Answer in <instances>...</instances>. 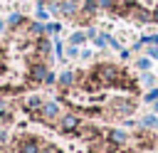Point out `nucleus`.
Listing matches in <instances>:
<instances>
[{"instance_id": "1", "label": "nucleus", "mask_w": 158, "mask_h": 153, "mask_svg": "<svg viewBox=\"0 0 158 153\" xmlns=\"http://www.w3.org/2000/svg\"><path fill=\"white\" fill-rule=\"evenodd\" d=\"M91 74H94V79L99 81V86H121V89H123L126 81H128V79L123 76V72H121L116 64H106V62L99 64Z\"/></svg>"}, {"instance_id": "2", "label": "nucleus", "mask_w": 158, "mask_h": 153, "mask_svg": "<svg viewBox=\"0 0 158 153\" xmlns=\"http://www.w3.org/2000/svg\"><path fill=\"white\" fill-rule=\"evenodd\" d=\"M40 151H42V146L35 136H25L17 141V153H40Z\"/></svg>"}, {"instance_id": "3", "label": "nucleus", "mask_w": 158, "mask_h": 153, "mask_svg": "<svg viewBox=\"0 0 158 153\" xmlns=\"http://www.w3.org/2000/svg\"><path fill=\"white\" fill-rule=\"evenodd\" d=\"M59 116V104L57 101H44L40 109V121H54Z\"/></svg>"}, {"instance_id": "4", "label": "nucleus", "mask_w": 158, "mask_h": 153, "mask_svg": "<svg viewBox=\"0 0 158 153\" xmlns=\"http://www.w3.org/2000/svg\"><path fill=\"white\" fill-rule=\"evenodd\" d=\"M79 126H81V123H79V116H77V114H64V116L59 118V128H62L64 133H77Z\"/></svg>"}, {"instance_id": "5", "label": "nucleus", "mask_w": 158, "mask_h": 153, "mask_svg": "<svg viewBox=\"0 0 158 153\" xmlns=\"http://www.w3.org/2000/svg\"><path fill=\"white\" fill-rule=\"evenodd\" d=\"M47 74H49V69H47V64L44 62H35L32 67H30V81H44L47 79Z\"/></svg>"}, {"instance_id": "6", "label": "nucleus", "mask_w": 158, "mask_h": 153, "mask_svg": "<svg viewBox=\"0 0 158 153\" xmlns=\"http://www.w3.org/2000/svg\"><path fill=\"white\" fill-rule=\"evenodd\" d=\"M133 109H136L133 101H128V99H116L114 106H111V114H116V116H126V114H131Z\"/></svg>"}, {"instance_id": "7", "label": "nucleus", "mask_w": 158, "mask_h": 153, "mask_svg": "<svg viewBox=\"0 0 158 153\" xmlns=\"http://www.w3.org/2000/svg\"><path fill=\"white\" fill-rule=\"evenodd\" d=\"M42 104H44V101H42V99H40V96H30V99H27V101H25V111H27V114H32V116H37V118H40V109H42Z\"/></svg>"}, {"instance_id": "8", "label": "nucleus", "mask_w": 158, "mask_h": 153, "mask_svg": "<svg viewBox=\"0 0 158 153\" xmlns=\"http://www.w3.org/2000/svg\"><path fill=\"white\" fill-rule=\"evenodd\" d=\"M106 138H109V143H114V146H126V141H128V136H126L121 128H111Z\"/></svg>"}, {"instance_id": "9", "label": "nucleus", "mask_w": 158, "mask_h": 153, "mask_svg": "<svg viewBox=\"0 0 158 153\" xmlns=\"http://www.w3.org/2000/svg\"><path fill=\"white\" fill-rule=\"evenodd\" d=\"M77 133H79L81 138H86V141H94V138L99 136L96 126H79V128H77Z\"/></svg>"}, {"instance_id": "10", "label": "nucleus", "mask_w": 158, "mask_h": 153, "mask_svg": "<svg viewBox=\"0 0 158 153\" xmlns=\"http://www.w3.org/2000/svg\"><path fill=\"white\" fill-rule=\"evenodd\" d=\"M74 84V72H62L59 74V86H72Z\"/></svg>"}, {"instance_id": "11", "label": "nucleus", "mask_w": 158, "mask_h": 153, "mask_svg": "<svg viewBox=\"0 0 158 153\" xmlns=\"http://www.w3.org/2000/svg\"><path fill=\"white\" fill-rule=\"evenodd\" d=\"M59 10H62L64 15H74V12H77V5H74V0H64V2L59 5Z\"/></svg>"}, {"instance_id": "12", "label": "nucleus", "mask_w": 158, "mask_h": 153, "mask_svg": "<svg viewBox=\"0 0 158 153\" xmlns=\"http://www.w3.org/2000/svg\"><path fill=\"white\" fill-rule=\"evenodd\" d=\"M133 12H136V17H138L141 22H146V20H151V12H148V10H143V7H138V5H136V10H133Z\"/></svg>"}, {"instance_id": "13", "label": "nucleus", "mask_w": 158, "mask_h": 153, "mask_svg": "<svg viewBox=\"0 0 158 153\" xmlns=\"http://www.w3.org/2000/svg\"><path fill=\"white\" fill-rule=\"evenodd\" d=\"M37 52H40V54H49V39L42 37V39L37 42Z\"/></svg>"}, {"instance_id": "14", "label": "nucleus", "mask_w": 158, "mask_h": 153, "mask_svg": "<svg viewBox=\"0 0 158 153\" xmlns=\"http://www.w3.org/2000/svg\"><path fill=\"white\" fill-rule=\"evenodd\" d=\"M141 126H143V128H153V126H158V118H156V116H146V118L141 121Z\"/></svg>"}, {"instance_id": "15", "label": "nucleus", "mask_w": 158, "mask_h": 153, "mask_svg": "<svg viewBox=\"0 0 158 153\" xmlns=\"http://www.w3.org/2000/svg\"><path fill=\"white\" fill-rule=\"evenodd\" d=\"M96 7H99V5H96L94 0H81V10H84V12H94Z\"/></svg>"}, {"instance_id": "16", "label": "nucleus", "mask_w": 158, "mask_h": 153, "mask_svg": "<svg viewBox=\"0 0 158 153\" xmlns=\"http://www.w3.org/2000/svg\"><path fill=\"white\" fill-rule=\"evenodd\" d=\"M84 37H86L84 32H74V35L69 37V44H81V42H84Z\"/></svg>"}, {"instance_id": "17", "label": "nucleus", "mask_w": 158, "mask_h": 153, "mask_svg": "<svg viewBox=\"0 0 158 153\" xmlns=\"http://www.w3.org/2000/svg\"><path fill=\"white\" fill-rule=\"evenodd\" d=\"M7 22H10V27H17V25H22V15H17V12H15V15H10V20H7Z\"/></svg>"}, {"instance_id": "18", "label": "nucleus", "mask_w": 158, "mask_h": 153, "mask_svg": "<svg viewBox=\"0 0 158 153\" xmlns=\"http://www.w3.org/2000/svg\"><path fill=\"white\" fill-rule=\"evenodd\" d=\"M30 30H32V35H37V37H40V35L44 32V25H40V22H32V25H30Z\"/></svg>"}, {"instance_id": "19", "label": "nucleus", "mask_w": 158, "mask_h": 153, "mask_svg": "<svg viewBox=\"0 0 158 153\" xmlns=\"http://www.w3.org/2000/svg\"><path fill=\"white\" fill-rule=\"evenodd\" d=\"M99 7H106V10H114V7H116V0H99Z\"/></svg>"}, {"instance_id": "20", "label": "nucleus", "mask_w": 158, "mask_h": 153, "mask_svg": "<svg viewBox=\"0 0 158 153\" xmlns=\"http://www.w3.org/2000/svg\"><path fill=\"white\" fill-rule=\"evenodd\" d=\"M44 32H52V35H57V32H59V25H57V22H49V25H44Z\"/></svg>"}, {"instance_id": "21", "label": "nucleus", "mask_w": 158, "mask_h": 153, "mask_svg": "<svg viewBox=\"0 0 158 153\" xmlns=\"http://www.w3.org/2000/svg\"><path fill=\"white\" fill-rule=\"evenodd\" d=\"M136 67H138V69H143V72H146V69H148V67H151V59H146V57H143V59H138V62H136Z\"/></svg>"}, {"instance_id": "22", "label": "nucleus", "mask_w": 158, "mask_h": 153, "mask_svg": "<svg viewBox=\"0 0 158 153\" xmlns=\"http://www.w3.org/2000/svg\"><path fill=\"white\" fill-rule=\"evenodd\" d=\"M146 101H151V104H153V101H158V89H151V91L146 94Z\"/></svg>"}, {"instance_id": "23", "label": "nucleus", "mask_w": 158, "mask_h": 153, "mask_svg": "<svg viewBox=\"0 0 158 153\" xmlns=\"http://www.w3.org/2000/svg\"><path fill=\"white\" fill-rule=\"evenodd\" d=\"M106 42H109V37H106V35H99V37H96V47H104Z\"/></svg>"}, {"instance_id": "24", "label": "nucleus", "mask_w": 158, "mask_h": 153, "mask_svg": "<svg viewBox=\"0 0 158 153\" xmlns=\"http://www.w3.org/2000/svg\"><path fill=\"white\" fill-rule=\"evenodd\" d=\"M40 153H59V148H54V146H44Z\"/></svg>"}, {"instance_id": "25", "label": "nucleus", "mask_w": 158, "mask_h": 153, "mask_svg": "<svg viewBox=\"0 0 158 153\" xmlns=\"http://www.w3.org/2000/svg\"><path fill=\"white\" fill-rule=\"evenodd\" d=\"M37 17H40V20H44V17H47V10H44L42 5H40V10H37Z\"/></svg>"}, {"instance_id": "26", "label": "nucleus", "mask_w": 158, "mask_h": 153, "mask_svg": "<svg viewBox=\"0 0 158 153\" xmlns=\"http://www.w3.org/2000/svg\"><path fill=\"white\" fill-rule=\"evenodd\" d=\"M143 84H146V86H153V76L146 74V76H143Z\"/></svg>"}, {"instance_id": "27", "label": "nucleus", "mask_w": 158, "mask_h": 153, "mask_svg": "<svg viewBox=\"0 0 158 153\" xmlns=\"http://www.w3.org/2000/svg\"><path fill=\"white\" fill-rule=\"evenodd\" d=\"M148 54H151L153 59H158V47H151V49H148Z\"/></svg>"}, {"instance_id": "28", "label": "nucleus", "mask_w": 158, "mask_h": 153, "mask_svg": "<svg viewBox=\"0 0 158 153\" xmlns=\"http://www.w3.org/2000/svg\"><path fill=\"white\" fill-rule=\"evenodd\" d=\"M54 79H57V76H54V74H52V72H49V74H47V79H44V84H52V81H54Z\"/></svg>"}, {"instance_id": "29", "label": "nucleus", "mask_w": 158, "mask_h": 153, "mask_svg": "<svg viewBox=\"0 0 158 153\" xmlns=\"http://www.w3.org/2000/svg\"><path fill=\"white\" fill-rule=\"evenodd\" d=\"M148 42H151V44H158V35H151V37H148Z\"/></svg>"}, {"instance_id": "30", "label": "nucleus", "mask_w": 158, "mask_h": 153, "mask_svg": "<svg viewBox=\"0 0 158 153\" xmlns=\"http://www.w3.org/2000/svg\"><path fill=\"white\" fill-rule=\"evenodd\" d=\"M5 138H7V133H5L2 128H0V141H5Z\"/></svg>"}, {"instance_id": "31", "label": "nucleus", "mask_w": 158, "mask_h": 153, "mask_svg": "<svg viewBox=\"0 0 158 153\" xmlns=\"http://www.w3.org/2000/svg\"><path fill=\"white\" fill-rule=\"evenodd\" d=\"M2 30H5V22H0V32H2Z\"/></svg>"}, {"instance_id": "32", "label": "nucleus", "mask_w": 158, "mask_h": 153, "mask_svg": "<svg viewBox=\"0 0 158 153\" xmlns=\"http://www.w3.org/2000/svg\"><path fill=\"white\" fill-rule=\"evenodd\" d=\"M153 20H158V10H156V12H153Z\"/></svg>"}, {"instance_id": "33", "label": "nucleus", "mask_w": 158, "mask_h": 153, "mask_svg": "<svg viewBox=\"0 0 158 153\" xmlns=\"http://www.w3.org/2000/svg\"><path fill=\"white\" fill-rule=\"evenodd\" d=\"M153 109H156V111H158V101H153Z\"/></svg>"}, {"instance_id": "34", "label": "nucleus", "mask_w": 158, "mask_h": 153, "mask_svg": "<svg viewBox=\"0 0 158 153\" xmlns=\"http://www.w3.org/2000/svg\"><path fill=\"white\" fill-rule=\"evenodd\" d=\"M49 2H57V0H49Z\"/></svg>"}, {"instance_id": "35", "label": "nucleus", "mask_w": 158, "mask_h": 153, "mask_svg": "<svg viewBox=\"0 0 158 153\" xmlns=\"http://www.w3.org/2000/svg\"><path fill=\"white\" fill-rule=\"evenodd\" d=\"M74 2H77V0H74Z\"/></svg>"}]
</instances>
